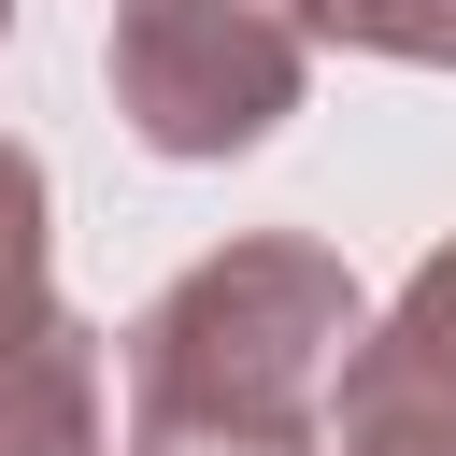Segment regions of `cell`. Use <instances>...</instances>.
Listing matches in <instances>:
<instances>
[{
	"label": "cell",
	"instance_id": "cell-2",
	"mask_svg": "<svg viewBox=\"0 0 456 456\" xmlns=\"http://www.w3.org/2000/svg\"><path fill=\"white\" fill-rule=\"evenodd\" d=\"M314 86V0H114V114L157 157H242Z\"/></svg>",
	"mask_w": 456,
	"mask_h": 456
},
{
	"label": "cell",
	"instance_id": "cell-5",
	"mask_svg": "<svg viewBox=\"0 0 456 456\" xmlns=\"http://www.w3.org/2000/svg\"><path fill=\"white\" fill-rule=\"evenodd\" d=\"M57 328V242H43V157L0 142V370Z\"/></svg>",
	"mask_w": 456,
	"mask_h": 456
},
{
	"label": "cell",
	"instance_id": "cell-8",
	"mask_svg": "<svg viewBox=\"0 0 456 456\" xmlns=\"http://www.w3.org/2000/svg\"><path fill=\"white\" fill-rule=\"evenodd\" d=\"M299 456H314V442H299Z\"/></svg>",
	"mask_w": 456,
	"mask_h": 456
},
{
	"label": "cell",
	"instance_id": "cell-4",
	"mask_svg": "<svg viewBox=\"0 0 456 456\" xmlns=\"http://www.w3.org/2000/svg\"><path fill=\"white\" fill-rule=\"evenodd\" d=\"M100 370H114V342H100L86 314H57V328L0 370V456H114Z\"/></svg>",
	"mask_w": 456,
	"mask_h": 456
},
{
	"label": "cell",
	"instance_id": "cell-3",
	"mask_svg": "<svg viewBox=\"0 0 456 456\" xmlns=\"http://www.w3.org/2000/svg\"><path fill=\"white\" fill-rule=\"evenodd\" d=\"M314 442L328 456H456V242L342 342Z\"/></svg>",
	"mask_w": 456,
	"mask_h": 456
},
{
	"label": "cell",
	"instance_id": "cell-7",
	"mask_svg": "<svg viewBox=\"0 0 456 456\" xmlns=\"http://www.w3.org/2000/svg\"><path fill=\"white\" fill-rule=\"evenodd\" d=\"M0 43H14V0H0Z\"/></svg>",
	"mask_w": 456,
	"mask_h": 456
},
{
	"label": "cell",
	"instance_id": "cell-6",
	"mask_svg": "<svg viewBox=\"0 0 456 456\" xmlns=\"http://www.w3.org/2000/svg\"><path fill=\"white\" fill-rule=\"evenodd\" d=\"M314 43L399 57V71H456V0H314Z\"/></svg>",
	"mask_w": 456,
	"mask_h": 456
},
{
	"label": "cell",
	"instance_id": "cell-1",
	"mask_svg": "<svg viewBox=\"0 0 456 456\" xmlns=\"http://www.w3.org/2000/svg\"><path fill=\"white\" fill-rule=\"evenodd\" d=\"M356 328V271L299 228L185 256L128 314V456H299Z\"/></svg>",
	"mask_w": 456,
	"mask_h": 456
}]
</instances>
